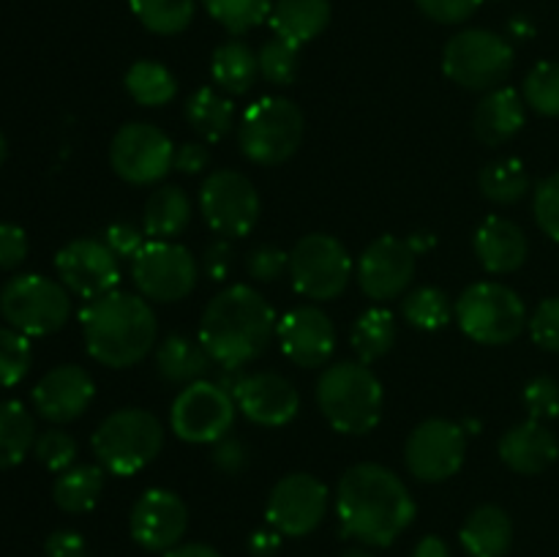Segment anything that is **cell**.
<instances>
[{
  "instance_id": "6da1fadb",
  "label": "cell",
  "mask_w": 559,
  "mask_h": 557,
  "mask_svg": "<svg viewBox=\"0 0 559 557\" xmlns=\"http://www.w3.org/2000/svg\"><path fill=\"white\" fill-rule=\"evenodd\" d=\"M336 513L347 538L366 546H391L413 524L415 500L393 470L364 462L338 481Z\"/></svg>"
},
{
  "instance_id": "7a4b0ae2",
  "label": "cell",
  "mask_w": 559,
  "mask_h": 557,
  "mask_svg": "<svg viewBox=\"0 0 559 557\" xmlns=\"http://www.w3.org/2000/svg\"><path fill=\"white\" fill-rule=\"evenodd\" d=\"M276 328L273 306L249 284H233L207 300L197 339L218 366L240 369L265 353Z\"/></svg>"
},
{
  "instance_id": "3957f363",
  "label": "cell",
  "mask_w": 559,
  "mask_h": 557,
  "mask_svg": "<svg viewBox=\"0 0 559 557\" xmlns=\"http://www.w3.org/2000/svg\"><path fill=\"white\" fill-rule=\"evenodd\" d=\"M80 322L91 358L109 369H129L145 360L158 336L151 304L142 295L123 289L87 300Z\"/></svg>"
},
{
  "instance_id": "277c9868",
  "label": "cell",
  "mask_w": 559,
  "mask_h": 557,
  "mask_svg": "<svg viewBox=\"0 0 559 557\" xmlns=\"http://www.w3.org/2000/svg\"><path fill=\"white\" fill-rule=\"evenodd\" d=\"M317 404L328 424L342 435H369L382 420V382L360 360H342L322 371Z\"/></svg>"
},
{
  "instance_id": "5b68a950",
  "label": "cell",
  "mask_w": 559,
  "mask_h": 557,
  "mask_svg": "<svg viewBox=\"0 0 559 557\" xmlns=\"http://www.w3.org/2000/svg\"><path fill=\"white\" fill-rule=\"evenodd\" d=\"M164 448V426L142 407L109 413L93 431V453L112 475H134L153 462Z\"/></svg>"
},
{
  "instance_id": "8992f818",
  "label": "cell",
  "mask_w": 559,
  "mask_h": 557,
  "mask_svg": "<svg viewBox=\"0 0 559 557\" xmlns=\"http://www.w3.org/2000/svg\"><path fill=\"white\" fill-rule=\"evenodd\" d=\"M304 112L293 98L265 96L251 104L238 126L240 151L249 162L273 167L287 162L304 142Z\"/></svg>"
},
{
  "instance_id": "52a82bcc",
  "label": "cell",
  "mask_w": 559,
  "mask_h": 557,
  "mask_svg": "<svg viewBox=\"0 0 559 557\" xmlns=\"http://www.w3.org/2000/svg\"><path fill=\"white\" fill-rule=\"evenodd\" d=\"M511 42L495 31L467 27L456 33L442 49V71L451 82L467 91H495L513 69Z\"/></svg>"
},
{
  "instance_id": "ba28073f",
  "label": "cell",
  "mask_w": 559,
  "mask_h": 557,
  "mask_svg": "<svg viewBox=\"0 0 559 557\" xmlns=\"http://www.w3.org/2000/svg\"><path fill=\"white\" fill-rule=\"evenodd\" d=\"M456 322L478 344H511L527 325L524 300L500 282L469 284L456 300Z\"/></svg>"
},
{
  "instance_id": "9c48e42d",
  "label": "cell",
  "mask_w": 559,
  "mask_h": 557,
  "mask_svg": "<svg viewBox=\"0 0 559 557\" xmlns=\"http://www.w3.org/2000/svg\"><path fill=\"white\" fill-rule=\"evenodd\" d=\"M0 315L25 336H49L69 322V289L38 273L14 276L0 289Z\"/></svg>"
},
{
  "instance_id": "30bf717a",
  "label": "cell",
  "mask_w": 559,
  "mask_h": 557,
  "mask_svg": "<svg viewBox=\"0 0 559 557\" xmlns=\"http://www.w3.org/2000/svg\"><path fill=\"white\" fill-rule=\"evenodd\" d=\"M289 276L304 298L336 300L353 276L347 246L325 233L306 235L289 251Z\"/></svg>"
},
{
  "instance_id": "8fae6325",
  "label": "cell",
  "mask_w": 559,
  "mask_h": 557,
  "mask_svg": "<svg viewBox=\"0 0 559 557\" xmlns=\"http://www.w3.org/2000/svg\"><path fill=\"white\" fill-rule=\"evenodd\" d=\"M235 413H238V402L227 388L211 380H194L173 402L169 424L180 440L207 446L229 435Z\"/></svg>"
},
{
  "instance_id": "7c38bea8",
  "label": "cell",
  "mask_w": 559,
  "mask_h": 557,
  "mask_svg": "<svg viewBox=\"0 0 559 557\" xmlns=\"http://www.w3.org/2000/svg\"><path fill=\"white\" fill-rule=\"evenodd\" d=\"M131 278L145 300L178 304L197 287V262L175 240H147L131 260Z\"/></svg>"
},
{
  "instance_id": "4fadbf2b",
  "label": "cell",
  "mask_w": 559,
  "mask_h": 557,
  "mask_svg": "<svg viewBox=\"0 0 559 557\" xmlns=\"http://www.w3.org/2000/svg\"><path fill=\"white\" fill-rule=\"evenodd\" d=\"M200 211L222 238H246L260 218V194L238 169H216L200 189Z\"/></svg>"
},
{
  "instance_id": "5bb4252c",
  "label": "cell",
  "mask_w": 559,
  "mask_h": 557,
  "mask_svg": "<svg viewBox=\"0 0 559 557\" xmlns=\"http://www.w3.org/2000/svg\"><path fill=\"white\" fill-rule=\"evenodd\" d=\"M109 164L115 175L131 186L158 183L175 167L173 140L158 126L126 123L109 145Z\"/></svg>"
},
{
  "instance_id": "9a60e30c",
  "label": "cell",
  "mask_w": 559,
  "mask_h": 557,
  "mask_svg": "<svg viewBox=\"0 0 559 557\" xmlns=\"http://www.w3.org/2000/svg\"><path fill=\"white\" fill-rule=\"evenodd\" d=\"M467 457V437L453 420L429 418L409 435L404 459L407 470L424 484H440L462 470Z\"/></svg>"
},
{
  "instance_id": "2e32d148",
  "label": "cell",
  "mask_w": 559,
  "mask_h": 557,
  "mask_svg": "<svg viewBox=\"0 0 559 557\" xmlns=\"http://www.w3.org/2000/svg\"><path fill=\"white\" fill-rule=\"evenodd\" d=\"M328 511V489L311 473H289L267 497L265 517L273 530L289 538L314 533Z\"/></svg>"
},
{
  "instance_id": "e0dca14e",
  "label": "cell",
  "mask_w": 559,
  "mask_h": 557,
  "mask_svg": "<svg viewBox=\"0 0 559 557\" xmlns=\"http://www.w3.org/2000/svg\"><path fill=\"white\" fill-rule=\"evenodd\" d=\"M60 284L80 298L93 300L118 289L120 260L104 240L80 238L66 244L55 257Z\"/></svg>"
},
{
  "instance_id": "ac0fdd59",
  "label": "cell",
  "mask_w": 559,
  "mask_h": 557,
  "mask_svg": "<svg viewBox=\"0 0 559 557\" xmlns=\"http://www.w3.org/2000/svg\"><path fill=\"white\" fill-rule=\"evenodd\" d=\"M415 251L409 240L382 235L371 240L358 260V284L371 300H396L413 284Z\"/></svg>"
},
{
  "instance_id": "d6986e66",
  "label": "cell",
  "mask_w": 559,
  "mask_h": 557,
  "mask_svg": "<svg viewBox=\"0 0 559 557\" xmlns=\"http://www.w3.org/2000/svg\"><path fill=\"white\" fill-rule=\"evenodd\" d=\"M276 336L289 364L320 369L336 349V328L320 306H298L278 320Z\"/></svg>"
},
{
  "instance_id": "ffe728a7",
  "label": "cell",
  "mask_w": 559,
  "mask_h": 557,
  "mask_svg": "<svg viewBox=\"0 0 559 557\" xmlns=\"http://www.w3.org/2000/svg\"><path fill=\"white\" fill-rule=\"evenodd\" d=\"M189 528V508L175 491L147 489L131 511V538L147 552H169Z\"/></svg>"
},
{
  "instance_id": "44dd1931",
  "label": "cell",
  "mask_w": 559,
  "mask_h": 557,
  "mask_svg": "<svg viewBox=\"0 0 559 557\" xmlns=\"http://www.w3.org/2000/svg\"><path fill=\"white\" fill-rule=\"evenodd\" d=\"M93 396H96L93 377L82 366L63 364L36 382L33 407L49 424H69L91 407Z\"/></svg>"
},
{
  "instance_id": "7402d4cb",
  "label": "cell",
  "mask_w": 559,
  "mask_h": 557,
  "mask_svg": "<svg viewBox=\"0 0 559 557\" xmlns=\"http://www.w3.org/2000/svg\"><path fill=\"white\" fill-rule=\"evenodd\" d=\"M238 410L257 426H284L298 415L300 396L298 388L287 377L276 371H260V375L240 377L238 388L233 391Z\"/></svg>"
},
{
  "instance_id": "603a6c76",
  "label": "cell",
  "mask_w": 559,
  "mask_h": 557,
  "mask_svg": "<svg viewBox=\"0 0 559 557\" xmlns=\"http://www.w3.org/2000/svg\"><path fill=\"white\" fill-rule=\"evenodd\" d=\"M500 459L519 475H538L557 462L559 442L540 420H524L502 435Z\"/></svg>"
},
{
  "instance_id": "cb8c5ba5",
  "label": "cell",
  "mask_w": 559,
  "mask_h": 557,
  "mask_svg": "<svg viewBox=\"0 0 559 557\" xmlns=\"http://www.w3.org/2000/svg\"><path fill=\"white\" fill-rule=\"evenodd\" d=\"M475 254L489 273H513L527 262V235L511 218L489 216L475 229Z\"/></svg>"
},
{
  "instance_id": "d4e9b609",
  "label": "cell",
  "mask_w": 559,
  "mask_h": 557,
  "mask_svg": "<svg viewBox=\"0 0 559 557\" xmlns=\"http://www.w3.org/2000/svg\"><path fill=\"white\" fill-rule=\"evenodd\" d=\"M524 118L527 112H524L522 93L513 87H495L475 109V137L484 145H502L522 131Z\"/></svg>"
},
{
  "instance_id": "484cf974",
  "label": "cell",
  "mask_w": 559,
  "mask_h": 557,
  "mask_svg": "<svg viewBox=\"0 0 559 557\" xmlns=\"http://www.w3.org/2000/svg\"><path fill=\"white\" fill-rule=\"evenodd\" d=\"M459 541L469 557H506L513 544V522L506 508L480 506L462 524Z\"/></svg>"
},
{
  "instance_id": "4316f807",
  "label": "cell",
  "mask_w": 559,
  "mask_h": 557,
  "mask_svg": "<svg viewBox=\"0 0 559 557\" xmlns=\"http://www.w3.org/2000/svg\"><path fill=\"white\" fill-rule=\"evenodd\" d=\"M267 22L278 38L304 47L331 22V0H276Z\"/></svg>"
},
{
  "instance_id": "83f0119b",
  "label": "cell",
  "mask_w": 559,
  "mask_h": 557,
  "mask_svg": "<svg viewBox=\"0 0 559 557\" xmlns=\"http://www.w3.org/2000/svg\"><path fill=\"white\" fill-rule=\"evenodd\" d=\"M191 222V200L180 186L169 183L153 191L142 213V229L151 240H173Z\"/></svg>"
},
{
  "instance_id": "f1b7e54d",
  "label": "cell",
  "mask_w": 559,
  "mask_h": 557,
  "mask_svg": "<svg viewBox=\"0 0 559 557\" xmlns=\"http://www.w3.org/2000/svg\"><path fill=\"white\" fill-rule=\"evenodd\" d=\"M211 74L218 91L229 93V96H243L254 87L257 74H260V60L249 44L229 38L213 52Z\"/></svg>"
},
{
  "instance_id": "f546056e",
  "label": "cell",
  "mask_w": 559,
  "mask_h": 557,
  "mask_svg": "<svg viewBox=\"0 0 559 557\" xmlns=\"http://www.w3.org/2000/svg\"><path fill=\"white\" fill-rule=\"evenodd\" d=\"M213 358L205 353L200 339H189L183 333H173L156 349V369L167 382H194L211 369Z\"/></svg>"
},
{
  "instance_id": "4dcf8cb0",
  "label": "cell",
  "mask_w": 559,
  "mask_h": 557,
  "mask_svg": "<svg viewBox=\"0 0 559 557\" xmlns=\"http://www.w3.org/2000/svg\"><path fill=\"white\" fill-rule=\"evenodd\" d=\"M104 473L102 464H74L58 473L52 486L55 506L66 513L91 511L104 491Z\"/></svg>"
},
{
  "instance_id": "1f68e13d",
  "label": "cell",
  "mask_w": 559,
  "mask_h": 557,
  "mask_svg": "<svg viewBox=\"0 0 559 557\" xmlns=\"http://www.w3.org/2000/svg\"><path fill=\"white\" fill-rule=\"evenodd\" d=\"M186 120L202 140L218 142L233 131L235 104L227 96H222L216 87H200L186 102Z\"/></svg>"
},
{
  "instance_id": "d6a6232c",
  "label": "cell",
  "mask_w": 559,
  "mask_h": 557,
  "mask_svg": "<svg viewBox=\"0 0 559 557\" xmlns=\"http://www.w3.org/2000/svg\"><path fill=\"white\" fill-rule=\"evenodd\" d=\"M36 446V420L25 404L5 399L0 402V470L20 464Z\"/></svg>"
},
{
  "instance_id": "836d02e7",
  "label": "cell",
  "mask_w": 559,
  "mask_h": 557,
  "mask_svg": "<svg viewBox=\"0 0 559 557\" xmlns=\"http://www.w3.org/2000/svg\"><path fill=\"white\" fill-rule=\"evenodd\" d=\"M393 342H396V320H393L391 311L382 309V306L364 311V315L355 320L353 333H349V344H353L360 364L366 366L391 353Z\"/></svg>"
},
{
  "instance_id": "e575fe53",
  "label": "cell",
  "mask_w": 559,
  "mask_h": 557,
  "mask_svg": "<svg viewBox=\"0 0 559 557\" xmlns=\"http://www.w3.org/2000/svg\"><path fill=\"white\" fill-rule=\"evenodd\" d=\"M126 91L140 107H164L178 93L175 74L158 60H136L126 71Z\"/></svg>"
},
{
  "instance_id": "d590c367",
  "label": "cell",
  "mask_w": 559,
  "mask_h": 557,
  "mask_svg": "<svg viewBox=\"0 0 559 557\" xmlns=\"http://www.w3.org/2000/svg\"><path fill=\"white\" fill-rule=\"evenodd\" d=\"M478 186L486 200L497 205H513L530 191V175L519 158H500V162L486 164Z\"/></svg>"
},
{
  "instance_id": "8d00e7d4",
  "label": "cell",
  "mask_w": 559,
  "mask_h": 557,
  "mask_svg": "<svg viewBox=\"0 0 559 557\" xmlns=\"http://www.w3.org/2000/svg\"><path fill=\"white\" fill-rule=\"evenodd\" d=\"M404 320L420 331H440L456 315V306L442 293L440 287H418L413 293L404 295L402 300Z\"/></svg>"
},
{
  "instance_id": "74e56055",
  "label": "cell",
  "mask_w": 559,
  "mask_h": 557,
  "mask_svg": "<svg viewBox=\"0 0 559 557\" xmlns=\"http://www.w3.org/2000/svg\"><path fill=\"white\" fill-rule=\"evenodd\" d=\"M142 27L158 36L183 33L194 20V0H129Z\"/></svg>"
},
{
  "instance_id": "f35d334b",
  "label": "cell",
  "mask_w": 559,
  "mask_h": 557,
  "mask_svg": "<svg viewBox=\"0 0 559 557\" xmlns=\"http://www.w3.org/2000/svg\"><path fill=\"white\" fill-rule=\"evenodd\" d=\"M273 3L276 0H202L207 14L233 36H243L262 25L271 16Z\"/></svg>"
},
{
  "instance_id": "ab89813d",
  "label": "cell",
  "mask_w": 559,
  "mask_h": 557,
  "mask_svg": "<svg viewBox=\"0 0 559 557\" xmlns=\"http://www.w3.org/2000/svg\"><path fill=\"white\" fill-rule=\"evenodd\" d=\"M522 98L527 107H533L538 115L557 118L559 115V63L555 60H540L538 66L530 69L524 76Z\"/></svg>"
},
{
  "instance_id": "60d3db41",
  "label": "cell",
  "mask_w": 559,
  "mask_h": 557,
  "mask_svg": "<svg viewBox=\"0 0 559 557\" xmlns=\"http://www.w3.org/2000/svg\"><path fill=\"white\" fill-rule=\"evenodd\" d=\"M298 44L287 42V38H267L265 44L257 52V60H260V74L265 76L271 85L287 87L295 82V74H298Z\"/></svg>"
},
{
  "instance_id": "b9f144b4",
  "label": "cell",
  "mask_w": 559,
  "mask_h": 557,
  "mask_svg": "<svg viewBox=\"0 0 559 557\" xmlns=\"http://www.w3.org/2000/svg\"><path fill=\"white\" fill-rule=\"evenodd\" d=\"M33 349L31 339L16 328H0V386L11 388L25 380L31 371Z\"/></svg>"
},
{
  "instance_id": "7bdbcfd3",
  "label": "cell",
  "mask_w": 559,
  "mask_h": 557,
  "mask_svg": "<svg viewBox=\"0 0 559 557\" xmlns=\"http://www.w3.org/2000/svg\"><path fill=\"white\" fill-rule=\"evenodd\" d=\"M33 453H36V459L47 470H52V473H63V470L74 467L76 440L69 435V431L49 429V431H44V435L36 437Z\"/></svg>"
},
{
  "instance_id": "ee69618b",
  "label": "cell",
  "mask_w": 559,
  "mask_h": 557,
  "mask_svg": "<svg viewBox=\"0 0 559 557\" xmlns=\"http://www.w3.org/2000/svg\"><path fill=\"white\" fill-rule=\"evenodd\" d=\"M524 407L533 420H551L559 415V382L549 375H538L524 388Z\"/></svg>"
},
{
  "instance_id": "f6af8a7d",
  "label": "cell",
  "mask_w": 559,
  "mask_h": 557,
  "mask_svg": "<svg viewBox=\"0 0 559 557\" xmlns=\"http://www.w3.org/2000/svg\"><path fill=\"white\" fill-rule=\"evenodd\" d=\"M530 336L546 353H559V295L540 300L527 322Z\"/></svg>"
},
{
  "instance_id": "bcb514c9",
  "label": "cell",
  "mask_w": 559,
  "mask_h": 557,
  "mask_svg": "<svg viewBox=\"0 0 559 557\" xmlns=\"http://www.w3.org/2000/svg\"><path fill=\"white\" fill-rule=\"evenodd\" d=\"M533 211L538 227L544 229L551 240H559V173L540 180L538 189H535Z\"/></svg>"
},
{
  "instance_id": "7dc6e473",
  "label": "cell",
  "mask_w": 559,
  "mask_h": 557,
  "mask_svg": "<svg viewBox=\"0 0 559 557\" xmlns=\"http://www.w3.org/2000/svg\"><path fill=\"white\" fill-rule=\"evenodd\" d=\"M480 3L484 0H415L420 14L440 25H462L480 9Z\"/></svg>"
},
{
  "instance_id": "c3c4849f",
  "label": "cell",
  "mask_w": 559,
  "mask_h": 557,
  "mask_svg": "<svg viewBox=\"0 0 559 557\" xmlns=\"http://www.w3.org/2000/svg\"><path fill=\"white\" fill-rule=\"evenodd\" d=\"M284 268H289V254L287 251L276 249V246H257L249 257H246V271L257 282H276L284 273Z\"/></svg>"
},
{
  "instance_id": "681fc988",
  "label": "cell",
  "mask_w": 559,
  "mask_h": 557,
  "mask_svg": "<svg viewBox=\"0 0 559 557\" xmlns=\"http://www.w3.org/2000/svg\"><path fill=\"white\" fill-rule=\"evenodd\" d=\"M104 244L109 246V251H112L118 260H134V257L140 254L142 246H145V229L134 227V224L129 222H118L107 229Z\"/></svg>"
},
{
  "instance_id": "f907efd6",
  "label": "cell",
  "mask_w": 559,
  "mask_h": 557,
  "mask_svg": "<svg viewBox=\"0 0 559 557\" xmlns=\"http://www.w3.org/2000/svg\"><path fill=\"white\" fill-rule=\"evenodd\" d=\"M27 257V235L16 224H0V268L22 265Z\"/></svg>"
},
{
  "instance_id": "816d5d0a",
  "label": "cell",
  "mask_w": 559,
  "mask_h": 557,
  "mask_svg": "<svg viewBox=\"0 0 559 557\" xmlns=\"http://www.w3.org/2000/svg\"><path fill=\"white\" fill-rule=\"evenodd\" d=\"M213 464L224 473L238 475L249 467V451H246L243 442L233 440V437H222L218 442H213Z\"/></svg>"
},
{
  "instance_id": "f5cc1de1",
  "label": "cell",
  "mask_w": 559,
  "mask_h": 557,
  "mask_svg": "<svg viewBox=\"0 0 559 557\" xmlns=\"http://www.w3.org/2000/svg\"><path fill=\"white\" fill-rule=\"evenodd\" d=\"M44 555L47 557H87V544L74 530H55L44 541Z\"/></svg>"
},
{
  "instance_id": "db71d44e",
  "label": "cell",
  "mask_w": 559,
  "mask_h": 557,
  "mask_svg": "<svg viewBox=\"0 0 559 557\" xmlns=\"http://www.w3.org/2000/svg\"><path fill=\"white\" fill-rule=\"evenodd\" d=\"M211 164V151L202 142H186L175 147V169L183 175H197Z\"/></svg>"
},
{
  "instance_id": "11a10c76",
  "label": "cell",
  "mask_w": 559,
  "mask_h": 557,
  "mask_svg": "<svg viewBox=\"0 0 559 557\" xmlns=\"http://www.w3.org/2000/svg\"><path fill=\"white\" fill-rule=\"evenodd\" d=\"M233 271V246L227 244V238L216 240V244L207 246L205 251V273L213 282H224Z\"/></svg>"
},
{
  "instance_id": "9f6ffc18",
  "label": "cell",
  "mask_w": 559,
  "mask_h": 557,
  "mask_svg": "<svg viewBox=\"0 0 559 557\" xmlns=\"http://www.w3.org/2000/svg\"><path fill=\"white\" fill-rule=\"evenodd\" d=\"M278 549H282V533H278V530L262 528L251 533L249 552L254 557H273Z\"/></svg>"
},
{
  "instance_id": "6f0895ef",
  "label": "cell",
  "mask_w": 559,
  "mask_h": 557,
  "mask_svg": "<svg viewBox=\"0 0 559 557\" xmlns=\"http://www.w3.org/2000/svg\"><path fill=\"white\" fill-rule=\"evenodd\" d=\"M413 557H451V546L440 535H426V538L418 541Z\"/></svg>"
},
{
  "instance_id": "680465c9",
  "label": "cell",
  "mask_w": 559,
  "mask_h": 557,
  "mask_svg": "<svg viewBox=\"0 0 559 557\" xmlns=\"http://www.w3.org/2000/svg\"><path fill=\"white\" fill-rule=\"evenodd\" d=\"M164 557H222L207 544H178L175 549L164 552Z\"/></svg>"
},
{
  "instance_id": "91938a15",
  "label": "cell",
  "mask_w": 559,
  "mask_h": 557,
  "mask_svg": "<svg viewBox=\"0 0 559 557\" xmlns=\"http://www.w3.org/2000/svg\"><path fill=\"white\" fill-rule=\"evenodd\" d=\"M508 33H511L513 38H522V42H527V38L535 33V27L530 25L524 16H516V20H511V25H508Z\"/></svg>"
},
{
  "instance_id": "94428289",
  "label": "cell",
  "mask_w": 559,
  "mask_h": 557,
  "mask_svg": "<svg viewBox=\"0 0 559 557\" xmlns=\"http://www.w3.org/2000/svg\"><path fill=\"white\" fill-rule=\"evenodd\" d=\"M409 246H413L415 254H420V251H426V249H431V246H435V235H429V233L413 235V238H409Z\"/></svg>"
},
{
  "instance_id": "6125c7cd",
  "label": "cell",
  "mask_w": 559,
  "mask_h": 557,
  "mask_svg": "<svg viewBox=\"0 0 559 557\" xmlns=\"http://www.w3.org/2000/svg\"><path fill=\"white\" fill-rule=\"evenodd\" d=\"M342 557H374V555H371V552H366V549H349V552H344Z\"/></svg>"
},
{
  "instance_id": "be15d7a7",
  "label": "cell",
  "mask_w": 559,
  "mask_h": 557,
  "mask_svg": "<svg viewBox=\"0 0 559 557\" xmlns=\"http://www.w3.org/2000/svg\"><path fill=\"white\" fill-rule=\"evenodd\" d=\"M5 156H9V145H5V137L0 134V164L5 162Z\"/></svg>"
}]
</instances>
